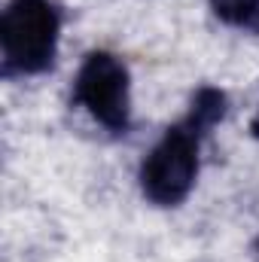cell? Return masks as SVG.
<instances>
[{
    "label": "cell",
    "instance_id": "1",
    "mask_svg": "<svg viewBox=\"0 0 259 262\" xmlns=\"http://www.w3.org/2000/svg\"><path fill=\"white\" fill-rule=\"evenodd\" d=\"M61 15L52 0H9L0 15V52L6 73H43L58 52Z\"/></svg>",
    "mask_w": 259,
    "mask_h": 262
},
{
    "label": "cell",
    "instance_id": "2",
    "mask_svg": "<svg viewBox=\"0 0 259 262\" xmlns=\"http://www.w3.org/2000/svg\"><path fill=\"white\" fill-rule=\"evenodd\" d=\"M198 140L201 134L186 122L165 131L140 165V189L159 207H174L192 192L198 177Z\"/></svg>",
    "mask_w": 259,
    "mask_h": 262
},
{
    "label": "cell",
    "instance_id": "3",
    "mask_svg": "<svg viewBox=\"0 0 259 262\" xmlns=\"http://www.w3.org/2000/svg\"><path fill=\"white\" fill-rule=\"evenodd\" d=\"M73 98L85 113L110 131H125L131 116L128 67L113 52H89L73 79Z\"/></svg>",
    "mask_w": 259,
    "mask_h": 262
},
{
    "label": "cell",
    "instance_id": "4",
    "mask_svg": "<svg viewBox=\"0 0 259 262\" xmlns=\"http://www.w3.org/2000/svg\"><path fill=\"white\" fill-rule=\"evenodd\" d=\"M223 116H226V95H223L220 89L204 85V89L195 92L192 107H189V113H186L183 122L192 131H198V134H207Z\"/></svg>",
    "mask_w": 259,
    "mask_h": 262
},
{
    "label": "cell",
    "instance_id": "5",
    "mask_svg": "<svg viewBox=\"0 0 259 262\" xmlns=\"http://www.w3.org/2000/svg\"><path fill=\"white\" fill-rule=\"evenodd\" d=\"M210 9L232 28L259 31V0H210Z\"/></svg>",
    "mask_w": 259,
    "mask_h": 262
},
{
    "label": "cell",
    "instance_id": "6",
    "mask_svg": "<svg viewBox=\"0 0 259 262\" xmlns=\"http://www.w3.org/2000/svg\"><path fill=\"white\" fill-rule=\"evenodd\" d=\"M250 131H253V137L259 140V110H256V116H253V122H250Z\"/></svg>",
    "mask_w": 259,
    "mask_h": 262
}]
</instances>
